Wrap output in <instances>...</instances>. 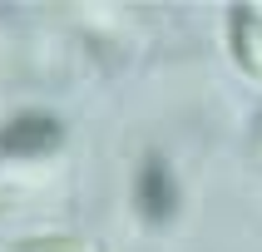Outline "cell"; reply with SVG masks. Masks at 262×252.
Segmentation results:
<instances>
[{"mask_svg":"<svg viewBox=\"0 0 262 252\" xmlns=\"http://www.w3.org/2000/svg\"><path fill=\"white\" fill-rule=\"evenodd\" d=\"M10 198H15L10 188H0V213H5V208H10Z\"/></svg>","mask_w":262,"mask_h":252,"instance_id":"cell-5","label":"cell"},{"mask_svg":"<svg viewBox=\"0 0 262 252\" xmlns=\"http://www.w3.org/2000/svg\"><path fill=\"white\" fill-rule=\"evenodd\" d=\"M20 252H89L84 237H30L20 242Z\"/></svg>","mask_w":262,"mask_h":252,"instance_id":"cell-4","label":"cell"},{"mask_svg":"<svg viewBox=\"0 0 262 252\" xmlns=\"http://www.w3.org/2000/svg\"><path fill=\"white\" fill-rule=\"evenodd\" d=\"M134 203H139V218L144 222H168L178 213V178H173V168L163 163V153H148V158L139 163Z\"/></svg>","mask_w":262,"mask_h":252,"instance_id":"cell-1","label":"cell"},{"mask_svg":"<svg viewBox=\"0 0 262 252\" xmlns=\"http://www.w3.org/2000/svg\"><path fill=\"white\" fill-rule=\"evenodd\" d=\"M233 50H237V64L248 74H262V15L252 5L233 10Z\"/></svg>","mask_w":262,"mask_h":252,"instance_id":"cell-3","label":"cell"},{"mask_svg":"<svg viewBox=\"0 0 262 252\" xmlns=\"http://www.w3.org/2000/svg\"><path fill=\"white\" fill-rule=\"evenodd\" d=\"M64 144V124L55 114H15L0 124V153L30 158V153H50Z\"/></svg>","mask_w":262,"mask_h":252,"instance_id":"cell-2","label":"cell"}]
</instances>
